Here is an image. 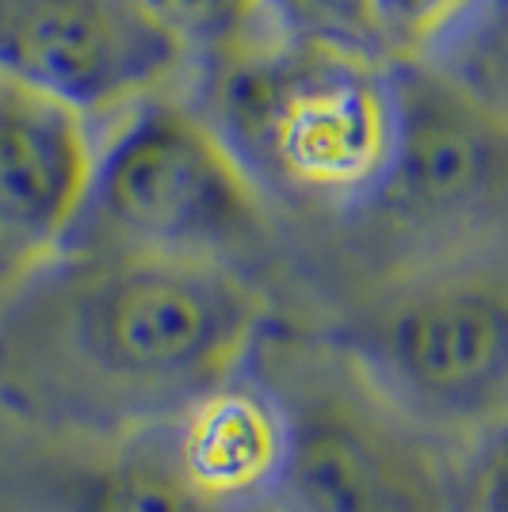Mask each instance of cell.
I'll return each instance as SVG.
<instances>
[{
  "label": "cell",
  "instance_id": "obj_8",
  "mask_svg": "<svg viewBox=\"0 0 508 512\" xmlns=\"http://www.w3.org/2000/svg\"><path fill=\"white\" fill-rule=\"evenodd\" d=\"M96 123L39 88L0 77V287L69 245L85 207Z\"/></svg>",
  "mask_w": 508,
  "mask_h": 512
},
{
  "label": "cell",
  "instance_id": "obj_10",
  "mask_svg": "<svg viewBox=\"0 0 508 512\" xmlns=\"http://www.w3.org/2000/svg\"><path fill=\"white\" fill-rule=\"evenodd\" d=\"M35 486L43 512H233L211 505L180 478L161 432L123 444L62 448L39 467Z\"/></svg>",
  "mask_w": 508,
  "mask_h": 512
},
{
  "label": "cell",
  "instance_id": "obj_7",
  "mask_svg": "<svg viewBox=\"0 0 508 512\" xmlns=\"http://www.w3.org/2000/svg\"><path fill=\"white\" fill-rule=\"evenodd\" d=\"M184 50L138 0H0V77L77 107L92 123L165 92Z\"/></svg>",
  "mask_w": 508,
  "mask_h": 512
},
{
  "label": "cell",
  "instance_id": "obj_9",
  "mask_svg": "<svg viewBox=\"0 0 508 512\" xmlns=\"http://www.w3.org/2000/svg\"><path fill=\"white\" fill-rule=\"evenodd\" d=\"M161 436L191 490L233 512L264 509L287 459V417L249 367L199 394Z\"/></svg>",
  "mask_w": 508,
  "mask_h": 512
},
{
  "label": "cell",
  "instance_id": "obj_1",
  "mask_svg": "<svg viewBox=\"0 0 508 512\" xmlns=\"http://www.w3.org/2000/svg\"><path fill=\"white\" fill-rule=\"evenodd\" d=\"M268 325L237 268L65 249L0 302V413L58 448L153 436L237 379Z\"/></svg>",
  "mask_w": 508,
  "mask_h": 512
},
{
  "label": "cell",
  "instance_id": "obj_11",
  "mask_svg": "<svg viewBox=\"0 0 508 512\" xmlns=\"http://www.w3.org/2000/svg\"><path fill=\"white\" fill-rule=\"evenodd\" d=\"M497 8L501 0H371L379 62H444L482 27L497 23Z\"/></svg>",
  "mask_w": 508,
  "mask_h": 512
},
{
  "label": "cell",
  "instance_id": "obj_2",
  "mask_svg": "<svg viewBox=\"0 0 508 512\" xmlns=\"http://www.w3.org/2000/svg\"><path fill=\"white\" fill-rule=\"evenodd\" d=\"M195 111L264 199L356 214L375 199L390 142V69L268 31L199 65Z\"/></svg>",
  "mask_w": 508,
  "mask_h": 512
},
{
  "label": "cell",
  "instance_id": "obj_6",
  "mask_svg": "<svg viewBox=\"0 0 508 512\" xmlns=\"http://www.w3.org/2000/svg\"><path fill=\"white\" fill-rule=\"evenodd\" d=\"M386 69L394 142L379 192L356 222L436 249V260H455L463 256L455 253L459 245L497 234L505 218V107L440 65L402 62Z\"/></svg>",
  "mask_w": 508,
  "mask_h": 512
},
{
  "label": "cell",
  "instance_id": "obj_12",
  "mask_svg": "<svg viewBox=\"0 0 508 512\" xmlns=\"http://www.w3.org/2000/svg\"><path fill=\"white\" fill-rule=\"evenodd\" d=\"M146 16L176 39L188 62L207 65L260 27V0H138Z\"/></svg>",
  "mask_w": 508,
  "mask_h": 512
},
{
  "label": "cell",
  "instance_id": "obj_13",
  "mask_svg": "<svg viewBox=\"0 0 508 512\" xmlns=\"http://www.w3.org/2000/svg\"><path fill=\"white\" fill-rule=\"evenodd\" d=\"M260 23H268V31L283 39L333 46L344 54L379 62L371 31V0H260Z\"/></svg>",
  "mask_w": 508,
  "mask_h": 512
},
{
  "label": "cell",
  "instance_id": "obj_14",
  "mask_svg": "<svg viewBox=\"0 0 508 512\" xmlns=\"http://www.w3.org/2000/svg\"><path fill=\"white\" fill-rule=\"evenodd\" d=\"M447 512H505V432L447 455Z\"/></svg>",
  "mask_w": 508,
  "mask_h": 512
},
{
  "label": "cell",
  "instance_id": "obj_3",
  "mask_svg": "<svg viewBox=\"0 0 508 512\" xmlns=\"http://www.w3.org/2000/svg\"><path fill=\"white\" fill-rule=\"evenodd\" d=\"M325 341L444 455L505 432L508 299L497 260L413 264L352 306Z\"/></svg>",
  "mask_w": 508,
  "mask_h": 512
},
{
  "label": "cell",
  "instance_id": "obj_4",
  "mask_svg": "<svg viewBox=\"0 0 508 512\" xmlns=\"http://www.w3.org/2000/svg\"><path fill=\"white\" fill-rule=\"evenodd\" d=\"M268 245V199L195 107L153 92L111 111L65 249L188 256L249 276V260Z\"/></svg>",
  "mask_w": 508,
  "mask_h": 512
},
{
  "label": "cell",
  "instance_id": "obj_5",
  "mask_svg": "<svg viewBox=\"0 0 508 512\" xmlns=\"http://www.w3.org/2000/svg\"><path fill=\"white\" fill-rule=\"evenodd\" d=\"M249 371L287 417L268 512H447V455L325 337L268 325Z\"/></svg>",
  "mask_w": 508,
  "mask_h": 512
}]
</instances>
